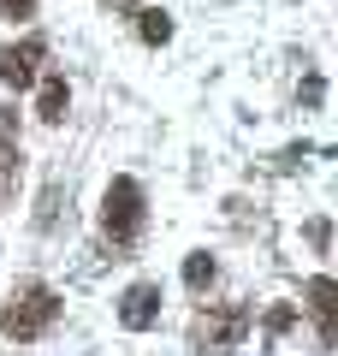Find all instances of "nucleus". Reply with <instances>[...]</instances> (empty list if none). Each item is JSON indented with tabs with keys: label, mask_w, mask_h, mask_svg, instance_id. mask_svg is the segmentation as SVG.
Segmentation results:
<instances>
[{
	"label": "nucleus",
	"mask_w": 338,
	"mask_h": 356,
	"mask_svg": "<svg viewBox=\"0 0 338 356\" xmlns=\"http://www.w3.org/2000/svg\"><path fill=\"white\" fill-rule=\"evenodd\" d=\"M54 321H60V297L48 285H30L24 297H13V303L0 309V332L6 339H42Z\"/></svg>",
	"instance_id": "1"
},
{
	"label": "nucleus",
	"mask_w": 338,
	"mask_h": 356,
	"mask_svg": "<svg viewBox=\"0 0 338 356\" xmlns=\"http://www.w3.org/2000/svg\"><path fill=\"white\" fill-rule=\"evenodd\" d=\"M101 226H107L113 243H137V232H143V184H137V178H113V184H107Z\"/></svg>",
	"instance_id": "2"
},
{
	"label": "nucleus",
	"mask_w": 338,
	"mask_h": 356,
	"mask_svg": "<svg viewBox=\"0 0 338 356\" xmlns=\"http://www.w3.org/2000/svg\"><path fill=\"white\" fill-rule=\"evenodd\" d=\"M243 332H250V303H220L208 315H196L190 339H196V350H232Z\"/></svg>",
	"instance_id": "3"
},
{
	"label": "nucleus",
	"mask_w": 338,
	"mask_h": 356,
	"mask_svg": "<svg viewBox=\"0 0 338 356\" xmlns=\"http://www.w3.org/2000/svg\"><path fill=\"white\" fill-rule=\"evenodd\" d=\"M119 321H125L131 332H149L154 321H161V285H154V280H137L125 297H119Z\"/></svg>",
	"instance_id": "4"
},
{
	"label": "nucleus",
	"mask_w": 338,
	"mask_h": 356,
	"mask_svg": "<svg viewBox=\"0 0 338 356\" xmlns=\"http://www.w3.org/2000/svg\"><path fill=\"white\" fill-rule=\"evenodd\" d=\"M303 303H309L314 327H321V344H338V280H309Z\"/></svg>",
	"instance_id": "5"
},
{
	"label": "nucleus",
	"mask_w": 338,
	"mask_h": 356,
	"mask_svg": "<svg viewBox=\"0 0 338 356\" xmlns=\"http://www.w3.org/2000/svg\"><path fill=\"white\" fill-rule=\"evenodd\" d=\"M42 54H48V42H42V36H30V42H18V48H6V54H0V77H6L13 89H30V83H36Z\"/></svg>",
	"instance_id": "6"
},
{
	"label": "nucleus",
	"mask_w": 338,
	"mask_h": 356,
	"mask_svg": "<svg viewBox=\"0 0 338 356\" xmlns=\"http://www.w3.org/2000/svg\"><path fill=\"white\" fill-rule=\"evenodd\" d=\"M18 178V143H13V107H0V202L13 196Z\"/></svg>",
	"instance_id": "7"
},
{
	"label": "nucleus",
	"mask_w": 338,
	"mask_h": 356,
	"mask_svg": "<svg viewBox=\"0 0 338 356\" xmlns=\"http://www.w3.org/2000/svg\"><path fill=\"white\" fill-rule=\"evenodd\" d=\"M65 102H72L65 77H48V83H42V107H36V113L48 119V125H60V119H65Z\"/></svg>",
	"instance_id": "8"
},
{
	"label": "nucleus",
	"mask_w": 338,
	"mask_h": 356,
	"mask_svg": "<svg viewBox=\"0 0 338 356\" xmlns=\"http://www.w3.org/2000/svg\"><path fill=\"white\" fill-rule=\"evenodd\" d=\"M137 36L149 42V48H161V42H172V18H166L161 6H149V13H137Z\"/></svg>",
	"instance_id": "9"
},
{
	"label": "nucleus",
	"mask_w": 338,
	"mask_h": 356,
	"mask_svg": "<svg viewBox=\"0 0 338 356\" xmlns=\"http://www.w3.org/2000/svg\"><path fill=\"white\" fill-rule=\"evenodd\" d=\"M214 273H220V267H214V255H190V261H184V285H190V291H208Z\"/></svg>",
	"instance_id": "10"
},
{
	"label": "nucleus",
	"mask_w": 338,
	"mask_h": 356,
	"mask_svg": "<svg viewBox=\"0 0 338 356\" xmlns=\"http://www.w3.org/2000/svg\"><path fill=\"white\" fill-rule=\"evenodd\" d=\"M291 321H297V309H291V303H273V309H267V321H261V339H267V344H273V339H279V332H285V327H291Z\"/></svg>",
	"instance_id": "11"
},
{
	"label": "nucleus",
	"mask_w": 338,
	"mask_h": 356,
	"mask_svg": "<svg viewBox=\"0 0 338 356\" xmlns=\"http://www.w3.org/2000/svg\"><path fill=\"white\" fill-rule=\"evenodd\" d=\"M321 95H326L321 77H303V107H321Z\"/></svg>",
	"instance_id": "12"
},
{
	"label": "nucleus",
	"mask_w": 338,
	"mask_h": 356,
	"mask_svg": "<svg viewBox=\"0 0 338 356\" xmlns=\"http://www.w3.org/2000/svg\"><path fill=\"white\" fill-rule=\"evenodd\" d=\"M6 6V18H36V0H0Z\"/></svg>",
	"instance_id": "13"
}]
</instances>
